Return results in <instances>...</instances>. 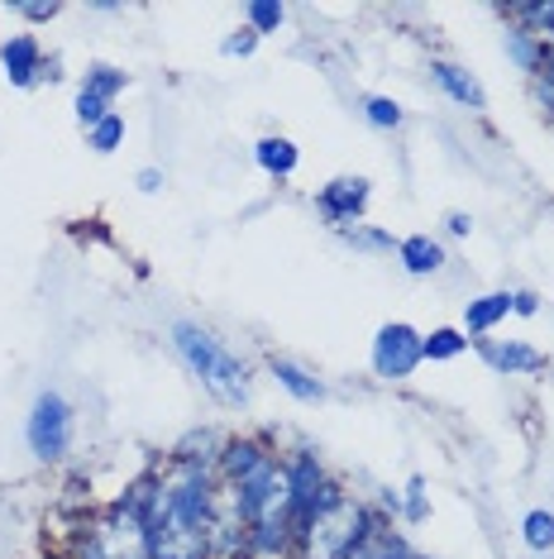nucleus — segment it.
<instances>
[{
  "instance_id": "obj_1",
  "label": "nucleus",
  "mask_w": 554,
  "mask_h": 559,
  "mask_svg": "<svg viewBox=\"0 0 554 559\" xmlns=\"http://www.w3.org/2000/svg\"><path fill=\"white\" fill-rule=\"evenodd\" d=\"M168 345L178 354V364L206 388V397L216 406H225V412H244V406L254 402V373H249V364L225 345L216 330L178 316V321L168 325Z\"/></svg>"
},
{
  "instance_id": "obj_2",
  "label": "nucleus",
  "mask_w": 554,
  "mask_h": 559,
  "mask_svg": "<svg viewBox=\"0 0 554 559\" xmlns=\"http://www.w3.org/2000/svg\"><path fill=\"white\" fill-rule=\"evenodd\" d=\"M383 526H393V516H387L377 502L349 492L339 507H330V512H321L311 521L306 536L292 545V559H345L359 540H369L373 531H383Z\"/></svg>"
},
{
  "instance_id": "obj_3",
  "label": "nucleus",
  "mask_w": 554,
  "mask_h": 559,
  "mask_svg": "<svg viewBox=\"0 0 554 559\" xmlns=\"http://www.w3.org/2000/svg\"><path fill=\"white\" fill-rule=\"evenodd\" d=\"M72 436H77V412H72V402L62 397L58 388H44L39 397H34L29 416H24V444H29V454L44 468H53L72 454Z\"/></svg>"
},
{
  "instance_id": "obj_4",
  "label": "nucleus",
  "mask_w": 554,
  "mask_h": 559,
  "mask_svg": "<svg viewBox=\"0 0 554 559\" xmlns=\"http://www.w3.org/2000/svg\"><path fill=\"white\" fill-rule=\"evenodd\" d=\"M421 330H416L411 321H387L377 325L373 335V349H369V364H373V378L377 383H407V378H416V368L425 364L421 354Z\"/></svg>"
},
{
  "instance_id": "obj_5",
  "label": "nucleus",
  "mask_w": 554,
  "mask_h": 559,
  "mask_svg": "<svg viewBox=\"0 0 554 559\" xmlns=\"http://www.w3.org/2000/svg\"><path fill=\"white\" fill-rule=\"evenodd\" d=\"M220 498H225V507L244 521V526H254L258 516H268L273 507H282L287 502V478H282V454H273L268 464H258L254 474H244L239 483H230L225 488L220 483Z\"/></svg>"
},
{
  "instance_id": "obj_6",
  "label": "nucleus",
  "mask_w": 554,
  "mask_h": 559,
  "mask_svg": "<svg viewBox=\"0 0 554 559\" xmlns=\"http://www.w3.org/2000/svg\"><path fill=\"white\" fill-rule=\"evenodd\" d=\"M282 478H287V521H292V545L306 536L311 526V512H316V492L325 488V478H330V468L321 464L316 450H292L282 454Z\"/></svg>"
},
{
  "instance_id": "obj_7",
  "label": "nucleus",
  "mask_w": 554,
  "mask_h": 559,
  "mask_svg": "<svg viewBox=\"0 0 554 559\" xmlns=\"http://www.w3.org/2000/svg\"><path fill=\"white\" fill-rule=\"evenodd\" d=\"M369 201H373V182L359 173H345V177H330V182L316 192V215L330 230H345V225H359L369 215Z\"/></svg>"
},
{
  "instance_id": "obj_8",
  "label": "nucleus",
  "mask_w": 554,
  "mask_h": 559,
  "mask_svg": "<svg viewBox=\"0 0 554 559\" xmlns=\"http://www.w3.org/2000/svg\"><path fill=\"white\" fill-rule=\"evenodd\" d=\"M473 354L493 368L497 378H535V373H550V354L526 345V340H473Z\"/></svg>"
},
{
  "instance_id": "obj_9",
  "label": "nucleus",
  "mask_w": 554,
  "mask_h": 559,
  "mask_svg": "<svg viewBox=\"0 0 554 559\" xmlns=\"http://www.w3.org/2000/svg\"><path fill=\"white\" fill-rule=\"evenodd\" d=\"M277 454V444L268 436H254V430H234V436H225L220 454H216V478L230 488V483H239L244 474H254L258 464H268Z\"/></svg>"
},
{
  "instance_id": "obj_10",
  "label": "nucleus",
  "mask_w": 554,
  "mask_h": 559,
  "mask_svg": "<svg viewBox=\"0 0 554 559\" xmlns=\"http://www.w3.org/2000/svg\"><path fill=\"white\" fill-rule=\"evenodd\" d=\"M44 44L39 34H10L0 44V68H5V82L15 92H39V72H44Z\"/></svg>"
},
{
  "instance_id": "obj_11",
  "label": "nucleus",
  "mask_w": 554,
  "mask_h": 559,
  "mask_svg": "<svg viewBox=\"0 0 554 559\" xmlns=\"http://www.w3.org/2000/svg\"><path fill=\"white\" fill-rule=\"evenodd\" d=\"M268 378H273V383L282 388L292 402H301V406H316V402L330 397L325 378H316L306 364H301V359H287V354H273V359H268Z\"/></svg>"
},
{
  "instance_id": "obj_12",
  "label": "nucleus",
  "mask_w": 554,
  "mask_h": 559,
  "mask_svg": "<svg viewBox=\"0 0 554 559\" xmlns=\"http://www.w3.org/2000/svg\"><path fill=\"white\" fill-rule=\"evenodd\" d=\"M431 82H435L449 100H455V106L473 110V116H483V110H487V92H483V82H478L469 68H459V62H449V58H431Z\"/></svg>"
},
{
  "instance_id": "obj_13",
  "label": "nucleus",
  "mask_w": 554,
  "mask_h": 559,
  "mask_svg": "<svg viewBox=\"0 0 554 559\" xmlns=\"http://www.w3.org/2000/svg\"><path fill=\"white\" fill-rule=\"evenodd\" d=\"M397 263H401V269H407L411 277H435V273H445L449 253H445V245H439L435 235L416 230V235H407V239H397Z\"/></svg>"
},
{
  "instance_id": "obj_14",
  "label": "nucleus",
  "mask_w": 554,
  "mask_h": 559,
  "mask_svg": "<svg viewBox=\"0 0 554 559\" xmlns=\"http://www.w3.org/2000/svg\"><path fill=\"white\" fill-rule=\"evenodd\" d=\"M249 555H258V559L292 555V521H287V502L273 507L268 516H258L254 526H249Z\"/></svg>"
},
{
  "instance_id": "obj_15",
  "label": "nucleus",
  "mask_w": 554,
  "mask_h": 559,
  "mask_svg": "<svg viewBox=\"0 0 554 559\" xmlns=\"http://www.w3.org/2000/svg\"><path fill=\"white\" fill-rule=\"evenodd\" d=\"M507 316H511V292L507 287H502V292H483V297L463 301V325L459 330L469 340H483V335H493Z\"/></svg>"
},
{
  "instance_id": "obj_16",
  "label": "nucleus",
  "mask_w": 554,
  "mask_h": 559,
  "mask_svg": "<svg viewBox=\"0 0 554 559\" xmlns=\"http://www.w3.org/2000/svg\"><path fill=\"white\" fill-rule=\"evenodd\" d=\"M254 163L273 182H287V177L301 168V148H297V139H287V134H263L254 144Z\"/></svg>"
},
{
  "instance_id": "obj_17",
  "label": "nucleus",
  "mask_w": 554,
  "mask_h": 559,
  "mask_svg": "<svg viewBox=\"0 0 554 559\" xmlns=\"http://www.w3.org/2000/svg\"><path fill=\"white\" fill-rule=\"evenodd\" d=\"M502 48H507L511 68L526 72V78H540V68H545V58H550V44L535 39V34H526V29H516V24L502 29Z\"/></svg>"
},
{
  "instance_id": "obj_18",
  "label": "nucleus",
  "mask_w": 554,
  "mask_h": 559,
  "mask_svg": "<svg viewBox=\"0 0 554 559\" xmlns=\"http://www.w3.org/2000/svg\"><path fill=\"white\" fill-rule=\"evenodd\" d=\"M502 20L554 44V0H516V5H502Z\"/></svg>"
},
{
  "instance_id": "obj_19",
  "label": "nucleus",
  "mask_w": 554,
  "mask_h": 559,
  "mask_svg": "<svg viewBox=\"0 0 554 559\" xmlns=\"http://www.w3.org/2000/svg\"><path fill=\"white\" fill-rule=\"evenodd\" d=\"M82 92H92V96L116 106V100L130 92V72L116 68V62H106V58H96V62H86V72H82Z\"/></svg>"
},
{
  "instance_id": "obj_20",
  "label": "nucleus",
  "mask_w": 554,
  "mask_h": 559,
  "mask_svg": "<svg viewBox=\"0 0 554 559\" xmlns=\"http://www.w3.org/2000/svg\"><path fill=\"white\" fill-rule=\"evenodd\" d=\"M411 555H416V550H411V540L401 536V531L383 526V531H373L369 540H359L345 559H411Z\"/></svg>"
},
{
  "instance_id": "obj_21",
  "label": "nucleus",
  "mask_w": 554,
  "mask_h": 559,
  "mask_svg": "<svg viewBox=\"0 0 554 559\" xmlns=\"http://www.w3.org/2000/svg\"><path fill=\"white\" fill-rule=\"evenodd\" d=\"M469 349H473V340L463 335L459 325H435L431 335L421 340V354L431 364H449V359H459V354H469Z\"/></svg>"
},
{
  "instance_id": "obj_22",
  "label": "nucleus",
  "mask_w": 554,
  "mask_h": 559,
  "mask_svg": "<svg viewBox=\"0 0 554 559\" xmlns=\"http://www.w3.org/2000/svg\"><path fill=\"white\" fill-rule=\"evenodd\" d=\"M220 444H225V436H220L216 426H201V430H186V436L172 444L168 454H178V460H192V464H216Z\"/></svg>"
},
{
  "instance_id": "obj_23",
  "label": "nucleus",
  "mask_w": 554,
  "mask_h": 559,
  "mask_svg": "<svg viewBox=\"0 0 554 559\" xmlns=\"http://www.w3.org/2000/svg\"><path fill=\"white\" fill-rule=\"evenodd\" d=\"M339 239H345L349 249H359V253H397V235L393 230H383V225H345V230H335Z\"/></svg>"
},
{
  "instance_id": "obj_24",
  "label": "nucleus",
  "mask_w": 554,
  "mask_h": 559,
  "mask_svg": "<svg viewBox=\"0 0 554 559\" xmlns=\"http://www.w3.org/2000/svg\"><path fill=\"white\" fill-rule=\"evenodd\" d=\"M521 540H526V550H531L535 559L554 555V512L550 507H535V512L521 516Z\"/></svg>"
},
{
  "instance_id": "obj_25",
  "label": "nucleus",
  "mask_w": 554,
  "mask_h": 559,
  "mask_svg": "<svg viewBox=\"0 0 554 559\" xmlns=\"http://www.w3.org/2000/svg\"><path fill=\"white\" fill-rule=\"evenodd\" d=\"M124 134H130V124H124L120 110H110V116L100 120L96 130H86V148H92V154H100V158H110L116 148H124Z\"/></svg>"
},
{
  "instance_id": "obj_26",
  "label": "nucleus",
  "mask_w": 554,
  "mask_h": 559,
  "mask_svg": "<svg viewBox=\"0 0 554 559\" xmlns=\"http://www.w3.org/2000/svg\"><path fill=\"white\" fill-rule=\"evenodd\" d=\"M359 110H363V120H369L373 130H387V134L407 124V110H401V100H393V96H363Z\"/></svg>"
},
{
  "instance_id": "obj_27",
  "label": "nucleus",
  "mask_w": 554,
  "mask_h": 559,
  "mask_svg": "<svg viewBox=\"0 0 554 559\" xmlns=\"http://www.w3.org/2000/svg\"><path fill=\"white\" fill-rule=\"evenodd\" d=\"M244 24L258 34V39H268V34H277L287 24V5H282V0H249V5H244Z\"/></svg>"
},
{
  "instance_id": "obj_28",
  "label": "nucleus",
  "mask_w": 554,
  "mask_h": 559,
  "mask_svg": "<svg viewBox=\"0 0 554 559\" xmlns=\"http://www.w3.org/2000/svg\"><path fill=\"white\" fill-rule=\"evenodd\" d=\"M401 521L407 526H421V521H431V492H425V478L411 474L407 488H401Z\"/></svg>"
},
{
  "instance_id": "obj_29",
  "label": "nucleus",
  "mask_w": 554,
  "mask_h": 559,
  "mask_svg": "<svg viewBox=\"0 0 554 559\" xmlns=\"http://www.w3.org/2000/svg\"><path fill=\"white\" fill-rule=\"evenodd\" d=\"M110 110H116L110 100H100V96H92V92H82V86H77V96H72V116H77L82 130H96V124L106 120Z\"/></svg>"
},
{
  "instance_id": "obj_30",
  "label": "nucleus",
  "mask_w": 554,
  "mask_h": 559,
  "mask_svg": "<svg viewBox=\"0 0 554 559\" xmlns=\"http://www.w3.org/2000/svg\"><path fill=\"white\" fill-rule=\"evenodd\" d=\"M531 96H535V106L554 120V48H550L545 68H540V78H531Z\"/></svg>"
},
{
  "instance_id": "obj_31",
  "label": "nucleus",
  "mask_w": 554,
  "mask_h": 559,
  "mask_svg": "<svg viewBox=\"0 0 554 559\" xmlns=\"http://www.w3.org/2000/svg\"><path fill=\"white\" fill-rule=\"evenodd\" d=\"M258 44H263V39L244 24V29H234L230 39H220V53H225V58H254V53H258Z\"/></svg>"
},
{
  "instance_id": "obj_32",
  "label": "nucleus",
  "mask_w": 554,
  "mask_h": 559,
  "mask_svg": "<svg viewBox=\"0 0 554 559\" xmlns=\"http://www.w3.org/2000/svg\"><path fill=\"white\" fill-rule=\"evenodd\" d=\"M15 15L29 20V24H53L62 15V5H58V0H20Z\"/></svg>"
},
{
  "instance_id": "obj_33",
  "label": "nucleus",
  "mask_w": 554,
  "mask_h": 559,
  "mask_svg": "<svg viewBox=\"0 0 554 559\" xmlns=\"http://www.w3.org/2000/svg\"><path fill=\"white\" fill-rule=\"evenodd\" d=\"M134 187H138V192H144V197H158L162 187H168V173L154 168V163H144V168L134 173Z\"/></svg>"
},
{
  "instance_id": "obj_34",
  "label": "nucleus",
  "mask_w": 554,
  "mask_h": 559,
  "mask_svg": "<svg viewBox=\"0 0 554 559\" xmlns=\"http://www.w3.org/2000/svg\"><path fill=\"white\" fill-rule=\"evenodd\" d=\"M511 316H526V321H535V316H540V292H531V287L511 292Z\"/></svg>"
},
{
  "instance_id": "obj_35",
  "label": "nucleus",
  "mask_w": 554,
  "mask_h": 559,
  "mask_svg": "<svg viewBox=\"0 0 554 559\" xmlns=\"http://www.w3.org/2000/svg\"><path fill=\"white\" fill-rule=\"evenodd\" d=\"M445 235L469 239V235H473V215H469V211H445Z\"/></svg>"
},
{
  "instance_id": "obj_36",
  "label": "nucleus",
  "mask_w": 554,
  "mask_h": 559,
  "mask_svg": "<svg viewBox=\"0 0 554 559\" xmlns=\"http://www.w3.org/2000/svg\"><path fill=\"white\" fill-rule=\"evenodd\" d=\"M68 72H62V53H48L44 58V72H39V86H58Z\"/></svg>"
},
{
  "instance_id": "obj_37",
  "label": "nucleus",
  "mask_w": 554,
  "mask_h": 559,
  "mask_svg": "<svg viewBox=\"0 0 554 559\" xmlns=\"http://www.w3.org/2000/svg\"><path fill=\"white\" fill-rule=\"evenodd\" d=\"M249 559H258V555H249ZM277 559H292V555H277Z\"/></svg>"
},
{
  "instance_id": "obj_38",
  "label": "nucleus",
  "mask_w": 554,
  "mask_h": 559,
  "mask_svg": "<svg viewBox=\"0 0 554 559\" xmlns=\"http://www.w3.org/2000/svg\"><path fill=\"white\" fill-rule=\"evenodd\" d=\"M540 559H554V555H540Z\"/></svg>"
},
{
  "instance_id": "obj_39",
  "label": "nucleus",
  "mask_w": 554,
  "mask_h": 559,
  "mask_svg": "<svg viewBox=\"0 0 554 559\" xmlns=\"http://www.w3.org/2000/svg\"><path fill=\"white\" fill-rule=\"evenodd\" d=\"M550 124H554V120H550Z\"/></svg>"
}]
</instances>
